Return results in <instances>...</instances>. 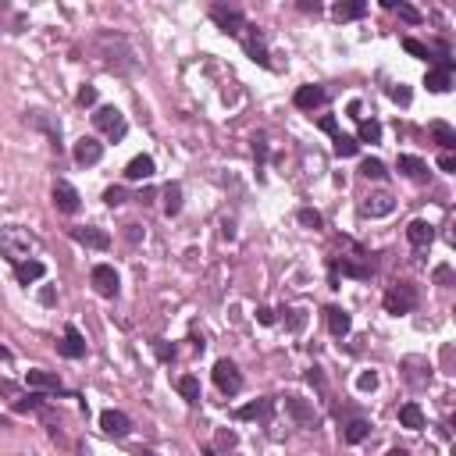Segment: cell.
I'll return each instance as SVG.
<instances>
[{
	"label": "cell",
	"mask_w": 456,
	"mask_h": 456,
	"mask_svg": "<svg viewBox=\"0 0 456 456\" xmlns=\"http://www.w3.org/2000/svg\"><path fill=\"white\" fill-rule=\"evenodd\" d=\"M96 57L103 61L107 71H118V75L136 68V50L121 32H100L96 36Z\"/></svg>",
	"instance_id": "obj_1"
},
{
	"label": "cell",
	"mask_w": 456,
	"mask_h": 456,
	"mask_svg": "<svg viewBox=\"0 0 456 456\" xmlns=\"http://www.w3.org/2000/svg\"><path fill=\"white\" fill-rule=\"evenodd\" d=\"M0 253H4L11 264L32 260V257L39 253V239H36L29 228H21V225H7V228H0Z\"/></svg>",
	"instance_id": "obj_2"
},
{
	"label": "cell",
	"mask_w": 456,
	"mask_h": 456,
	"mask_svg": "<svg viewBox=\"0 0 456 456\" xmlns=\"http://www.w3.org/2000/svg\"><path fill=\"white\" fill-rule=\"evenodd\" d=\"M93 125L107 136V139H125V132H128V125H125V114L118 111V107H100L96 114H93Z\"/></svg>",
	"instance_id": "obj_3"
},
{
	"label": "cell",
	"mask_w": 456,
	"mask_h": 456,
	"mask_svg": "<svg viewBox=\"0 0 456 456\" xmlns=\"http://www.w3.org/2000/svg\"><path fill=\"white\" fill-rule=\"evenodd\" d=\"M414 307H417V293H414V285L400 282V285H392V289L385 293V310H389V314H410Z\"/></svg>",
	"instance_id": "obj_4"
},
{
	"label": "cell",
	"mask_w": 456,
	"mask_h": 456,
	"mask_svg": "<svg viewBox=\"0 0 456 456\" xmlns=\"http://www.w3.org/2000/svg\"><path fill=\"white\" fill-rule=\"evenodd\" d=\"M214 385H218L221 392H228V396L243 392V375H239V368H235L232 360H218V364H214Z\"/></svg>",
	"instance_id": "obj_5"
},
{
	"label": "cell",
	"mask_w": 456,
	"mask_h": 456,
	"mask_svg": "<svg viewBox=\"0 0 456 456\" xmlns=\"http://www.w3.org/2000/svg\"><path fill=\"white\" fill-rule=\"evenodd\" d=\"M93 285H96V293L107 296V300H114L118 289H121V285H118V271H114L111 264H96V268H93Z\"/></svg>",
	"instance_id": "obj_6"
},
{
	"label": "cell",
	"mask_w": 456,
	"mask_h": 456,
	"mask_svg": "<svg viewBox=\"0 0 456 456\" xmlns=\"http://www.w3.org/2000/svg\"><path fill=\"white\" fill-rule=\"evenodd\" d=\"M211 18L221 25V32H228V36H239L243 29H246V21H243V14L239 11H228V7H211Z\"/></svg>",
	"instance_id": "obj_7"
},
{
	"label": "cell",
	"mask_w": 456,
	"mask_h": 456,
	"mask_svg": "<svg viewBox=\"0 0 456 456\" xmlns=\"http://www.w3.org/2000/svg\"><path fill=\"white\" fill-rule=\"evenodd\" d=\"M71 239L82 243V246H93V250H107L111 246V235L93 228V225H82V228H71Z\"/></svg>",
	"instance_id": "obj_8"
},
{
	"label": "cell",
	"mask_w": 456,
	"mask_h": 456,
	"mask_svg": "<svg viewBox=\"0 0 456 456\" xmlns=\"http://www.w3.org/2000/svg\"><path fill=\"white\" fill-rule=\"evenodd\" d=\"M54 203H57V211L75 214V211H78V193H75V186H71V182H54Z\"/></svg>",
	"instance_id": "obj_9"
},
{
	"label": "cell",
	"mask_w": 456,
	"mask_h": 456,
	"mask_svg": "<svg viewBox=\"0 0 456 456\" xmlns=\"http://www.w3.org/2000/svg\"><path fill=\"white\" fill-rule=\"evenodd\" d=\"M61 353H64L68 360H78V357H86V339H82V332H78L75 325H68V328H64V339H61Z\"/></svg>",
	"instance_id": "obj_10"
},
{
	"label": "cell",
	"mask_w": 456,
	"mask_h": 456,
	"mask_svg": "<svg viewBox=\"0 0 456 456\" xmlns=\"http://www.w3.org/2000/svg\"><path fill=\"white\" fill-rule=\"evenodd\" d=\"M100 157H103V143H96V139H89V136L75 143V161H78V164L89 168V164H100Z\"/></svg>",
	"instance_id": "obj_11"
},
{
	"label": "cell",
	"mask_w": 456,
	"mask_h": 456,
	"mask_svg": "<svg viewBox=\"0 0 456 456\" xmlns=\"http://www.w3.org/2000/svg\"><path fill=\"white\" fill-rule=\"evenodd\" d=\"M271 414H275V400H257V403H246L235 410L239 421H268Z\"/></svg>",
	"instance_id": "obj_12"
},
{
	"label": "cell",
	"mask_w": 456,
	"mask_h": 456,
	"mask_svg": "<svg viewBox=\"0 0 456 456\" xmlns=\"http://www.w3.org/2000/svg\"><path fill=\"white\" fill-rule=\"evenodd\" d=\"M100 428L107 432V435H114V439H121V435H128V417L121 414V410H103L100 414Z\"/></svg>",
	"instance_id": "obj_13"
},
{
	"label": "cell",
	"mask_w": 456,
	"mask_h": 456,
	"mask_svg": "<svg viewBox=\"0 0 456 456\" xmlns=\"http://www.w3.org/2000/svg\"><path fill=\"white\" fill-rule=\"evenodd\" d=\"M293 103H296L300 111H314V107L325 103V89H321V86H300L296 96H293Z\"/></svg>",
	"instance_id": "obj_14"
},
{
	"label": "cell",
	"mask_w": 456,
	"mask_h": 456,
	"mask_svg": "<svg viewBox=\"0 0 456 456\" xmlns=\"http://www.w3.org/2000/svg\"><path fill=\"white\" fill-rule=\"evenodd\" d=\"M392 196L389 193H375V196H368L364 203H360V211L368 214V218H385V214H392Z\"/></svg>",
	"instance_id": "obj_15"
},
{
	"label": "cell",
	"mask_w": 456,
	"mask_h": 456,
	"mask_svg": "<svg viewBox=\"0 0 456 456\" xmlns=\"http://www.w3.org/2000/svg\"><path fill=\"white\" fill-rule=\"evenodd\" d=\"M407 239H410L417 250H425V246H432V239H435V228H432L428 221H421V218H417V221H410V225H407Z\"/></svg>",
	"instance_id": "obj_16"
},
{
	"label": "cell",
	"mask_w": 456,
	"mask_h": 456,
	"mask_svg": "<svg viewBox=\"0 0 456 456\" xmlns=\"http://www.w3.org/2000/svg\"><path fill=\"white\" fill-rule=\"evenodd\" d=\"M43 275H46V264H43V260H21V264H14V278H18L21 285L39 282Z\"/></svg>",
	"instance_id": "obj_17"
},
{
	"label": "cell",
	"mask_w": 456,
	"mask_h": 456,
	"mask_svg": "<svg viewBox=\"0 0 456 456\" xmlns=\"http://www.w3.org/2000/svg\"><path fill=\"white\" fill-rule=\"evenodd\" d=\"M125 178H132V182H143V178H153V157H132L128 161V168H125Z\"/></svg>",
	"instance_id": "obj_18"
},
{
	"label": "cell",
	"mask_w": 456,
	"mask_h": 456,
	"mask_svg": "<svg viewBox=\"0 0 456 456\" xmlns=\"http://www.w3.org/2000/svg\"><path fill=\"white\" fill-rule=\"evenodd\" d=\"M400 425L410 428V432H421V428H425V414H421V407H417V403L400 407Z\"/></svg>",
	"instance_id": "obj_19"
},
{
	"label": "cell",
	"mask_w": 456,
	"mask_h": 456,
	"mask_svg": "<svg viewBox=\"0 0 456 456\" xmlns=\"http://www.w3.org/2000/svg\"><path fill=\"white\" fill-rule=\"evenodd\" d=\"M29 385L32 389H46V392H61V378L50 371H29Z\"/></svg>",
	"instance_id": "obj_20"
},
{
	"label": "cell",
	"mask_w": 456,
	"mask_h": 456,
	"mask_svg": "<svg viewBox=\"0 0 456 456\" xmlns=\"http://www.w3.org/2000/svg\"><path fill=\"white\" fill-rule=\"evenodd\" d=\"M400 171L410 175V178H425L428 175V164L421 157H410V153H400Z\"/></svg>",
	"instance_id": "obj_21"
},
{
	"label": "cell",
	"mask_w": 456,
	"mask_h": 456,
	"mask_svg": "<svg viewBox=\"0 0 456 456\" xmlns=\"http://www.w3.org/2000/svg\"><path fill=\"white\" fill-rule=\"evenodd\" d=\"M325 314H328V328H332V335H346V332H350V314H346L343 307H328Z\"/></svg>",
	"instance_id": "obj_22"
},
{
	"label": "cell",
	"mask_w": 456,
	"mask_h": 456,
	"mask_svg": "<svg viewBox=\"0 0 456 456\" xmlns=\"http://www.w3.org/2000/svg\"><path fill=\"white\" fill-rule=\"evenodd\" d=\"M368 11V4L364 0H353V4H335V18L339 21H353V18H360Z\"/></svg>",
	"instance_id": "obj_23"
},
{
	"label": "cell",
	"mask_w": 456,
	"mask_h": 456,
	"mask_svg": "<svg viewBox=\"0 0 456 456\" xmlns=\"http://www.w3.org/2000/svg\"><path fill=\"white\" fill-rule=\"evenodd\" d=\"M175 389H178V392H182L189 403H200V382H196L193 375H182V378L175 382Z\"/></svg>",
	"instance_id": "obj_24"
},
{
	"label": "cell",
	"mask_w": 456,
	"mask_h": 456,
	"mask_svg": "<svg viewBox=\"0 0 456 456\" xmlns=\"http://www.w3.org/2000/svg\"><path fill=\"white\" fill-rule=\"evenodd\" d=\"M164 211H168V214H178V211H182V186H178V182H171V186L164 189Z\"/></svg>",
	"instance_id": "obj_25"
},
{
	"label": "cell",
	"mask_w": 456,
	"mask_h": 456,
	"mask_svg": "<svg viewBox=\"0 0 456 456\" xmlns=\"http://www.w3.org/2000/svg\"><path fill=\"white\" fill-rule=\"evenodd\" d=\"M425 86H428L432 93H446V89H450V71H446V68H439V71H428Z\"/></svg>",
	"instance_id": "obj_26"
},
{
	"label": "cell",
	"mask_w": 456,
	"mask_h": 456,
	"mask_svg": "<svg viewBox=\"0 0 456 456\" xmlns=\"http://www.w3.org/2000/svg\"><path fill=\"white\" fill-rule=\"evenodd\" d=\"M285 407H289L293 417H300V421H314V410H310L300 396H285Z\"/></svg>",
	"instance_id": "obj_27"
},
{
	"label": "cell",
	"mask_w": 456,
	"mask_h": 456,
	"mask_svg": "<svg viewBox=\"0 0 456 456\" xmlns=\"http://www.w3.org/2000/svg\"><path fill=\"white\" fill-rule=\"evenodd\" d=\"M432 136H435L439 146H456V132L446 125V121H435V125H432Z\"/></svg>",
	"instance_id": "obj_28"
},
{
	"label": "cell",
	"mask_w": 456,
	"mask_h": 456,
	"mask_svg": "<svg viewBox=\"0 0 456 456\" xmlns=\"http://www.w3.org/2000/svg\"><path fill=\"white\" fill-rule=\"evenodd\" d=\"M243 46H246V54H250V61H257V64H268V50H264V43H260V39H253V36H246V39H243Z\"/></svg>",
	"instance_id": "obj_29"
},
{
	"label": "cell",
	"mask_w": 456,
	"mask_h": 456,
	"mask_svg": "<svg viewBox=\"0 0 456 456\" xmlns=\"http://www.w3.org/2000/svg\"><path fill=\"white\" fill-rule=\"evenodd\" d=\"M364 439H368V425H364V421H350V425H346V442L357 446V442H364Z\"/></svg>",
	"instance_id": "obj_30"
},
{
	"label": "cell",
	"mask_w": 456,
	"mask_h": 456,
	"mask_svg": "<svg viewBox=\"0 0 456 456\" xmlns=\"http://www.w3.org/2000/svg\"><path fill=\"white\" fill-rule=\"evenodd\" d=\"M357 150H360V146H357L353 136H335V153H339V157H353Z\"/></svg>",
	"instance_id": "obj_31"
},
{
	"label": "cell",
	"mask_w": 456,
	"mask_h": 456,
	"mask_svg": "<svg viewBox=\"0 0 456 456\" xmlns=\"http://www.w3.org/2000/svg\"><path fill=\"white\" fill-rule=\"evenodd\" d=\"M360 139L364 143H378L382 139V125L378 121H360Z\"/></svg>",
	"instance_id": "obj_32"
},
{
	"label": "cell",
	"mask_w": 456,
	"mask_h": 456,
	"mask_svg": "<svg viewBox=\"0 0 456 456\" xmlns=\"http://www.w3.org/2000/svg\"><path fill=\"white\" fill-rule=\"evenodd\" d=\"M360 171H364L368 178H385V164H382L378 157H368V161L360 164Z\"/></svg>",
	"instance_id": "obj_33"
},
{
	"label": "cell",
	"mask_w": 456,
	"mask_h": 456,
	"mask_svg": "<svg viewBox=\"0 0 456 456\" xmlns=\"http://www.w3.org/2000/svg\"><path fill=\"white\" fill-rule=\"evenodd\" d=\"M103 203H107V207H121V203H125V189H121V186H111V189L103 193Z\"/></svg>",
	"instance_id": "obj_34"
},
{
	"label": "cell",
	"mask_w": 456,
	"mask_h": 456,
	"mask_svg": "<svg viewBox=\"0 0 456 456\" xmlns=\"http://www.w3.org/2000/svg\"><path fill=\"white\" fill-rule=\"evenodd\" d=\"M296 218H300V225H307V228H321V214H318V211H310V207H303Z\"/></svg>",
	"instance_id": "obj_35"
},
{
	"label": "cell",
	"mask_w": 456,
	"mask_h": 456,
	"mask_svg": "<svg viewBox=\"0 0 456 456\" xmlns=\"http://www.w3.org/2000/svg\"><path fill=\"white\" fill-rule=\"evenodd\" d=\"M403 50H407V54H414V57H421V61H428V46H425V43H417V39H403Z\"/></svg>",
	"instance_id": "obj_36"
},
{
	"label": "cell",
	"mask_w": 456,
	"mask_h": 456,
	"mask_svg": "<svg viewBox=\"0 0 456 456\" xmlns=\"http://www.w3.org/2000/svg\"><path fill=\"white\" fill-rule=\"evenodd\" d=\"M375 385H378V375H375V371H364V375L357 378V389H360V392H371Z\"/></svg>",
	"instance_id": "obj_37"
},
{
	"label": "cell",
	"mask_w": 456,
	"mask_h": 456,
	"mask_svg": "<svg viewBox=\"0 0 456 456\" xmlns=\"http://www.w3.org/2000/svg\"><path fill=\"white\" fill-rule=\"evenodd\" d=\"M78 103H82V107H93V103H96V89H93V86H82V89H78Z\"/></svg>",
	"instance_id": "obj_38"
},
{
	"label": "cell",
	"mask_w": 456,
	"mask_h": 456,
	"mask_svg": "<svg viewBox=\"0 0 456 456\" xmlns=\"http://www.w3.org/2000/svg\"><path fill=\"white\" fill-rule=\"evenodd\" d=\"M400 18H403V21H421V11L410 7V4H400Z\"/></svg>",
	"instance_id": "obj_39"
},
{
	"label": "cell",
	"mask_w": 456,
	"mask_h": 456,
	"mask_svg": "<svg viewBox=\"0 0 456 456\" xmlns=\"http://www.w3.org/2000/svg\"><path fill=\"white\" fill-rule=\"evenodd\" d=\"M39 407H43L39 396H29V400H18V403H14V410H21V414H25V410H39Z\"/></svg>",
	"instance_id": "obj_40"
},
{
	"label": "cell",
	"mask_w": 456,
	"mask_h": 456,
	"mask_svg": "<svg viewBox=\"0 0 456 456\" xmlns=\"http://www.w3.org/2000/svg\"><path fill=\"white\" fill-rule=\"evenodd\" d=\"M343 271H346V275H357V278H368V275H371L368 268H357V264H350V260H343Z\"/></svg>",
	"instance_id": "obj_41"
},
{
	"label": "cell",
	"mask_w": 456,
	"mask_h": 456,
	"mask_svg": "<svg viewBox=\"0 0 456 456\" xmlns=\"http://www.w3.org/2000/svg\"><path fill=\"white\" fill-rule=\"evenodd\" d=\"M257 321H260V325H275V310H271V307H260V310H257Z\"/></svg>",
	"instance_id": "obj_42"
},
{
	"label": "cell",
	"mask_w": 456,
	"mask_h": 456,
	"mask_svg": "<svg viewBox=\"0 0 456 456\" xmlns=\"http://www.w3.org/2000/svg\"><path fill=\"white\" fill-rule=\"evenodd\" d=\"M157 357H161V360H175V346H168V343H157Z\"/></svg>",
	"instance_id": "obj_43"
},
{
	"label": "cell",
	"mask_w": 456,
	"mask_h": 456,
	"mask_svg": "<svg viewBox=\"0 0 456 456\" xmlns=\"http://www.w3.org/2000/svg\"><path fill=\"white\" fill-rule=\"evenodd\" d=\"M439 168H442V171H456V157L453 153H442V157H439Z\"/></svg>",
	"instance_id": "obj_44"
},
{
	"label": "cell",
	"mask_w": 456,
	"mask_h": 456,
	"mask_svg": "<svg viewBox=\"0 0 456 456\" xmlns=\"http://www.w3.org/2000/svg\"><path fill=\"white\" fill-rule=\"evenodd\" d=\"M392 100H400V103H410V89L396 86V89H392Z\"/></svg>",
	"instance_id": "obj_45"
},
{
	"label": "cell",
	"mask_w": 456,
	"mask_h": 456,
	"mask_svg": "<svg viewBox=\"0 0 456 456\" xmlns=\"http://www.w3.org/2000/svg\"><path fill=\"white\" fill-rule=\"evenodd\" d=\"M307 382H310V385H318V389H321V371H318V368H310V371H307Z\"/></svg>",
	"instance_id": "obj_46"
},
{
	"label": "cell",
	"mask_w": 456,
	"mask_h": 456,
	"mask_svg": "<svg viewBox=\"0 0 456 456\" xmlns=\"http://www.w3.org/2000/svg\"><path fill=\"white\" fill-rule=\"evenodd\" d=\"M321 128L332 132V136H339V132H335V118H321Z\"/></svg>",
	"instance_id": "obj_47"
},
{
	"label": "cell",
	"mask_w": 456,
	"mask_h": 456,
	"mask_svg": "<svg viewBox=\"0 0 456 456\" xmlns=\"http://www.w3.org/2000/svg\"><path fill=\"white\" fill-rule=\"evenodd\" d=\"M385 456H410V453H403V450H392V453H385Z\"/></svg>",
	"instance_id": "obj_48"
},
{
	"label": "cell",
	"mask_w": 456,
	"mask_h": 456,
	"mask_svg": "<svg viewBox=\"0 0 456 456\" xmlns=\"http://www.w3.org/2000/svg\"><path fill=\"white\" fill-rule=\"evenodd\" d=\"M4 425H7V421H4V417H0V428H4Z\"/></svg>",
	"instance_id": "obj_49"
},
{
	"label": "cell",
	"mask_w": 456,
	"mask_h": 456,
	"mask_svg": "<svg viewBox=\"0 0 456 456\" xmlns=\"http://www.w3.org/2000/svg\"><path fill=\"white\" fill-rule=\"evenodd\" d=\"M139 456H157V453H139Z\"/></svg>",
	"instance_id": "obj_50"
}]
</instances>
